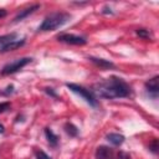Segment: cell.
Instances as JSON below:
<instances>
[{
  "mask_svg": "<svg viewBox=\"0 0 159 159\" xmlns=\"http://www.w3.org/2000/svg\"><path fill=\"white\" fill-rule=\"evenodd\" d=\"M15 37H16V34H9V35L0 36V46L6 43V42H9V41H11V40H15Z\"/></svg>",
  "mask_w": 159,
  "mask_h": 159,
  "instance_id": "15",
  "label": "cell"
},
{
  "mask_svg": "<svg viewBox=\"0 0 159 159\" xmlns=\"http://www.w3.org/2000/svg\"><path fill=\"white\" fill-rule=\"evenodd\" d=\"M71 19V15L67 14V12H62V11H58V12H52L50 15H47L42 24L39 26V31H42V32H46V31H53L61 26H63L66 22H68Z\"/></svg>",
  "mask_w": 159,
  "mask_h": 159,
  "instance_id": "2",
  "label": "cell"
},
{
  "mask_svg": "<svg viewBox=\"0 0 159 159\" xmlns=\"http://www.w3.org/2000/svg\"><path fill=\"white\" fill-rule=\"evenodd\" d=\"M135 34L139 37H142V39H152L150 31L149 30H145V29H138V30H135Z\"/></svg>",
  "mask_w": 159,
  "mask_h": 159,
  "instance_id": "14",
  "label": "cell"
},
{
  "mask_svg": "<svg viewBox=\"0 0 159 159\" xmlns=\"http://www.w3.org/2000/svg\"><path fill=\"white\" fill-rule=\"evenodd\" d=\"M158 80H159V77H158V76H154L153 78H150L149 81L145 82V89H147V92L149 93V96L153 97L154 99L158 97V93H159Z\"/></svg>",
  "mask_w": 159,
  "mask_h": 159,
  "instance_id": "6",
  "label": "cell"
},
{
  "mask_svg": "<svg viewBox=\"0 0 159 159\" xmlns=\"http://www.w3.org/2000/svg\"><path fill=\"white\" fill-rule=\"evenodd\" d=\"M6 10L5 9H0V19H2V17H5L6 16Z\"/></svg>",
  "mask_w": 159,
  "mask_h": 159,
  "instance_id": "22",
  "label": "cell"
},
{
  "mask_svg": "<svg viewBox=\"0 0 159 159\" xmlns=\"http://www.w3.org/2000/svg\"><path fill=\"white\" fill-rule=\"evenodd\" d=\"M25 43V40H11L4 45L0 46V52H7V51H14V50H17L19 47H21L22 45Z\"/></svg>",
  "mask_w": 159,
  "mask_h": 159,
  "instance_id": "7",
  "label": "cell"
},
{
  "mask_svg": "<svg viewBox=\"0 0 159 159\" xmlns=\"http://www.w3.org/2000/svg\"><path fill=\"white\" fill-rule=\"evenodd\" d=\"M118 159H132V158H130V155H129L128 153H125V152H119V153H118Z\"/></svg>",
  "mask_w": 159,
  "mask_h": 159,
  "instance_id": "19",
  "label": "cell"
},
{
  "mask_svg": "<svg viewBox=\"0 0 159 159\" xmlns=\"http://www.w3.org/2000/svg\"><path fill=\"white\" fill-rule=\"evenodd\" d=\"M149 149H150L154 154L158 153V139H153V142L149 144Z\"/></svg>",
  "mask_w": 159,
  "mask_h": 159,
  "instance_id": "16",
  "label": "cell"
},
{
  "mask_svg": "<svg viewBox=\"0 0 159 159\" xmlns=\"http://www.w3.org/2000/svg\"><path fill=\"white\" fill-rule=\"evenodd\" d=\"M36 159H52L51 157H48L45 152H42V150H37L36 153Z\"/></svg>",
  "mask_w": 159,
  "mask_h": 159,
  "instance_id": "17",
  "label": "cell"
},
{
  "mask_svg": "<svg viewBox=\"0 0 159 159\" xmlns=\"http://www.w3.org/2000/svg\"><path fill=\"white\" fill-rule=\"evenodd\" d=\"M39 7H40V5H39V4H35V5L30 6V7H26V9L21 10V11H20L15 17H14V22H19V21L24 20V19H25V17H27L30 14H32L34 11H36Z\"/></svg>",
  "mask_w": 159,
  "mask_h": 159,
  "instance_id": "9",
  "label": "cell"
},
{
  "mask_svg": "<svg viewBox=\"0 0 159 159\" xmlns=\"http://www.w3.org/2000/svg\"><path fill=\"white\" fill-rule=\"evenodd\" d=\"M88 60L91 62H93L94 65L102 67V68H111V67H114V65L111 62V61H107V60H103V58H97V57H88Z\"/></svg>",
  "mask_w": 159,
  "mask_h": 159,
  "instance_id": "10",
  "label": "cell"
},
{
  "mask_svg": "<svg viewBox=\"0 0 159 159\" xmlns=\"http://www.w3.org/2000/svg\"><path fill=\"white\" fill-rule=\"evenodd\" d=\"M10 108V103L9 102H2L0 103V113H4L5 111H7Z\"/></svg>",
  "mask_w": 159,
  "mask_h": 159,
  "instance_id": "18",
  "label": "cell"
},
{
  "mask_svg": "<svg viewBox=\"0 0 159 159\" xmlns=\"http://www.w3.org/2000/svg\"><path fill=\"white\" fill-rule=\"evenodd\" d=\"M113 158V150L108 147L101 145L96 150V159H112Z\"/></svg>",
  "mask_w": 159,
  "mask_h": 159,
  "instance_id": "8",
  "label": "cell"
},
{
  "mask_svg": "<svg viewBox=\"0 0 159 159\" xmlns=\"http://www.w3.org/2000/svg\"><path fill=\"white\" fill-rule=\"evenodd\" d=\"M14 92V86H7L5 92H0V94H10Z\"/></svg>",
  "mask_w": 159,
  "mask_h": 159,
  "instance_id": "20",
  "label": "cell"
},
{
  "mask_svg": "<svg viewBox=\"0 0 159 159\" xmlns=\"http://www.w3.org/2000/svg\"><path fill=\"white\" fill-rule=\"evenodd\" d=\"M45 135H46V138H47L50 145L56 147V145L58 144V137H57L50 128H45Z\"/></svg>",
  "mask_w": 159,
  "mask_h": 159,
  "instance_id": "11",
  "label": "cell"
},
{
  "mask_svg": "<svg viewBox=\"0 0 159 159\" xmlns=\"http://www.w3.org/2000/svg\"><path fill=\"white\" fill-rule=\"evenodd\" d=\"M93 89L99 97L107 98V99L124 98V97H128L132 92L130 86L123 78H119L117 76H112L106 81L96 83Z\"/></svg>",
  "mask_w": 159,
  "mask_h": 159,
  "instance_id": "1",
  "label": "cell"
},
{
  "mask_svg": "<svg viewBox=\"0 0 159 159\" xmlns=\"http://www.w3.org/2000/svg\"><path fill=\"white\" fill-rule=\"evenodd\" d=\"M45 91H46L48 94H51V96H53V97H57V96H56V93H55V92H53L51 88H45Z\"/></svg>",
  "mask_w": 159,
  "mask_h": 159,
  "instance_id": "21",
  "label": "cell"
},
{
  "mask_svg": "<svg viewBox=\"0 0 159 159\" xmlns=\"http://www.w3.org/2000/svg\"><path fill=\"white\" fill-rule=\"evenodd\" d=\"M66 86H67V88L71 89L73 93H76V94H78L80 97H82L89 106H92V107H98V102H97L96 97L93 96V93H92L89 89L84 88L83 86L76 84V83H67Z\"/></svg>",
  "mask_w": 159,
  "mask_h": 159,
  "instance_id": "3",
  "label": "cell"
},
{
  "mask_svg": "<svg viewBox=\"0 0 159 159\" xmlns=\"http://www.w3.org/2000/svg\"><path fill=\"white\" fill-rule=\"evenodd\" d=\"M31 60L32 58H30V57H22V58L14 60L12 62H9V63H6L2 67L1 71H0V73L2 76H7V75H11V73H15V72L20 71L21 68H24L26 65H29L31 62Z\"/></svg>",
  "mask_w": 159,
  "mask_h": 159,
  "instance_id": "4",
  "label": "cell"
},
{
  "mask_svg": "<svg viewBox=\"0 0 159 159\" xmlns=\"http://www.w3.org/2000/svg\"><path fill=\"white\" fill-rule=\"evenodd\" d=\"M4 132H5V128L2 124H0V133H4Z\"/></svg>",
  "mask_w": 159,
  "mask_h": 159,
  "instance_id": "23",
  "label": "cell"
},
{
  "mask_svg": "<svg viewBox=\"0 0 159 159\" xmlns=\"http://www.w3.org/2000/svg\"><path fill=\"white\" fill-rule=\"evenodd\" d=\"M107 139L114 145H120L124 142V137L122 134H118V133H109L107 135Z\"/></svg>",
  "mask_w": 159,
  "mask_h": 159,
  "instance_id": "12",
  "label": "cell"
},
{
  "mask_svg": "<svg viewBox=\"0 0 159 159\" xmlns=\"http://www.w3.org/2000/svg\"><path fill=\"white\" fill-rule=\"evenodd\" d=\"M65 132H66L70 137H77V135H78V129H77V127H76L75 124L70 123V122L65 124Z\"/></svg>",
  "mask_w": 159,
  "mask_h": 159,
  "instance_id": "13",
  "label": "cell"
},
{
  "mask_svg": "<svg viewBox=\"0 0 159 159\" xmlns=\"http://www.w3.org/2000/svg\"><path fill=\"white\" fill-rule=\"evenodd\" d=\"M57 40L60 42H65V43H68V45H77V46L87 43L86 37L73 35V34H61V35L57 36Z\"/></svg>",
  "mask_w": 159,
  "mask_h": 159,
  "instance_id": "5",
  "label": "cell"
}]
</instances>
